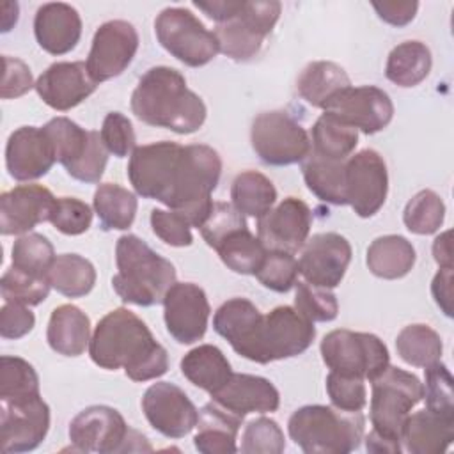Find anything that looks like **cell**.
I'll list each match as a JSON object with an SVG mask.
<instances>
[{
  "label": "cell",
  "mask_w": 454,
  "mask_h": 454,
  "mask_svg": "<svg viewBox=\"0 0 454 454\" xmlns=\"http://www.w3.org/2000/svg\"><path fill=\"white\" fill-rule=\"evenodd\" d=\"M220 176L222 158L204 144L153 142L135 147L128 161V179L137 195L181 213L197 229L209 213Z\"/></svg>",
  "instance_id": "1"
},
{
  "label": "cell",
  "mask_w": 454,
  "mask_h": 454,
  "mask_svg": "<svg viewBox=\"0 0 454 454\" xmlns=\"http://www.w3.org/2000/svg\"><path fill=\"white\" fill-rule=\"evenodd\" d=\"M90 360L106 371L124 369L133 381H149L168 371L167 349L131 310H110L96 325L89 342Z\"/></svg>",
  "instance_id": "2"
},
{
  "label": "cell",
  "mask_w": 454,
  "mask_h": 454,
  "mask_svg": "<svg viewBox=\"0 0 454 454\" xmlns=\"http://www.w3.org/2000/svg\"><path fill=\"white\" fill-rule=\"evenodd\" d=\"M131 112L138 121L190 135L202 128L207 110L199 94L188 89L184 76L168 66L144 73L131 94Z\"/></svg>",
  "instance_id": "3"
},
{
  "label": "cell",
  "mask_w": 454,
  "mask_h": 454,
  "mask_svg": "<svg viewBox=\"0 0 454 454\" xmlns=\"http://www.w3.org/2000/svg\"><path fill=\"white\" fill-rule=\"evenodd\" d=\"M115 264L117 273L112 278V287L126 303L158 305L176 282L174 264L135 234H124L117 239Z\"/></svg>",
  "instance_id": "4"
},
{
  "label": "cell",
  "mask_w": 454,
  "mask_h": 454,
  "mask_svg": "<svg viewBox=\"0 0 454 454\" xmlns=\"http://www.w3.org/2000/svg\"><path fill=\"white\" fill-rule=\"evenodd\" d=\"M362 411H342L335 406L307 404L287 420L291 440L307 454H346L364 440Z\"/></svg>",
  "instance_id": "5"
},
{
  "label": "cell",
  "mask_w": 454,
  "mask_h": 454,
  "mask_svg": "<svg viewBox=\"0 0 454 454\" xmlns=\"http://www.w3.org/2000/svg\"><path fill=\"white\" fill-rule=\"evenodd\" d=\"M316 337V326L294 307L280 305L268 314H261L248 340L238 351L239 356L270 364L293 358L310 348Z\"/></svg>",
  "instance_id": "6"
},
{
  "label": "cell",
  "mask_w": 454,
  "mask_h": 454,
  "mask_svg": "<svg viewBox=\"0 0 454 454\" xmlns=\"http://www.w3.org/2000/svg\"><path fill=\"white\" fill-rule=\"evenodd\" d=\"M69 442L80 452H149L147 438L128 427L124 417L112 406L94 404L69 422Z\"/></svg>",
  "instance_id": "7"
},
{
  "label": "cell",
  "mask_w": 454,
  "mask_h": 454,
  "mask_svg": "<svg viewBox=\"0 0 454 454\" xmlns=\"http://www.w3.org/2000/svg\"><path fill=\"white\" fill-rule=\"evenodd\" d=\"M422 399L424 385L420 380L404 369L388 365L371 381L369 417L372 429L401 442L403 426Z\"/></svg>",
  "instance_id": "8"
},
{
  "label": "cell",
  "mask_w": 454,
  "mask_h": 454,
  "mask_svg": "<svg viewBox=\"0 0 454 454\" xmlns=\"http://www.w3.org/2000/svg\"><path fill=\"white\" fill-rule=\"evenodd\" d=\"M43 129L51 140L57 161L73 179L85 184L99 183L108 161L99 131L83 129L67 117H55Z\"/></svg>",
  "instance_id": "9"
},
{
  "label": "cell",
  "mask_w": 454,
  "mask_h": 454,
  "mask_svg": "<svg viewBox=\"0 0 454 454\" xmlns=\"http://www.w3.org/2000/svg\"><path fill=\"white\" fill-rule=\"evenodd\" d=\"M321 358L333 372L360 376L372 381L390 365L385 342L374 333L332 330L319 344Z\"/></svg>",
  "instance_id": "10"
},
{
  "label": "cell",
  "mask_w": 454,
  "mask_h": 454,
  "mask_svg": "<svg viewBox=\"0 0 454 454\" xmlns=\"http://www.w3.org/2000/svg\"><path fill=\"white\" fill-rule=\"evenodd\" d=\"M158 43L174 59L190 67L209 64L218 53L215 32L184 7H167L154 20Z\"/></svg>",
  "instance_id": "11"
},
{
  "label": "cell",
  "mask_w": 454,
  "mask_h": 454,
  "mask_svg": "<svg viewBox=\"0 0 454 454\" xmlns=\"http://www.w3.org/2000/svg\"><path fill=\"white\" fill-rule=\"evenodd\" d=\"M250 144L259 160L271 167L301 163L312 149L305 128L284 110L259 114L252 121Z\"/></svg>",
  "instance_id": "12"
},
{
  "label": "cell",
  "mask_w": 454,
  "mask_h": 454,
  "mask_svg": "<svg viewBox=\"0 0 454 454\" xmlns=\"http://www.w3.org/2000/svg\"><path fill=\"white\" fill-rule=\"evenodd\" d=\"M282 5L277 0L247 2L227 21L218 23L213 30L218 41L220 53L236 62H247L255 57L264 43V37L278 21Z\"/></svg>",
  "instance_id": "13"
},
{
  "label": "cell",
  "mask_w": 454,
  "mask_h": 454,
  "mask_svg": "<svg viewBox=\"0 0 454 454\" xmlns=\"http://www.w3.org/2000/svg\"><path fill=\"white\" fill-rule=\"evenodd\" d=\"M346 204L360 218L374 216L388 193V172L383 156L374 149H364L346 160Z\"/></svg>",
  "instance_id": "14"
},
{
  "label": "cell",
  "mask_w": 454,
  "mask_h": 454,
  "mask_svg": "<svg viewBox=\"0 0 454 454\" xmlns=\"http://www.w3.org/2000/svg\"><path fill=\"white\" fill-rule=\"evenodd\" d=\"M323 112L332 114L356 131L374 135L385 129L394 117V103L390 96L374 85L346 87L339 90L325 106Z\"/></svg>",
  "instance_id": "15"
},
{
  "label": "cell",
  "mask_w": 454,
  "mask_h": 454,
  "mask_svg": "<svg viewBox=\"0 0 454 454\" xmlns=\"http://www.w3.org/2000/svg\"><path fill=\"white\" fill-rule=\"evenodd\" d=\"M138 50L137 28L124 20H110L98 27L87 57V71L96 83L126 71Z\"/></svg>",
  "instance_id": "16"
},
{
  "label": "cell",
  "mask_w": 454,
  "mask_h": 454,
  "mask_svg": "<svg viewBox=\"0 0 454 454\" xmlns=\"http://www.w3.org/2000/svg\"><path fill=\"white\" fill-rule=\"evenodd\" d=\"M50 429V408L43 397L0 401V450L5 454L37 449Z\"/></svg>",
  "instance_id": "17"
},
{
  "label": "cell",
  "mask_w": 454,
  "mask_h": 454,
  "mask_svg": "<svg viewBox=\"0 0 454 454\" xmlns=\"http://www.w3.org/2000/svg\"><path fill=\"white\" fill-rule=\"evenodd\" d=\"M161 303L167 332L176 342L193 344L204 337L211 307L202 287L193 282H174Z\"/></svg>",
  "instance_id": "18"
},
{
  "label": "cell",
  "mask_w": 454,
  "mask_h": 454,
  "mask_svg": "<svg viewBox=\"0 0 454 454\" xmlns=\"http://www.w3.org/2000/svg\"><path fill=\"white\" fill-rule=\"evenodd\" d=\"M142 411L153 429L174 440L186 436L199 419L186 392L170 381H156L144 392Z\"/></svg>",
  "instance_id": "19"
},
{
  "label": "cell",
  "mask_w": 454,
  "mask_h": 454,
  "mask_svg": "<svg viewBox=\"0 0 454 454\" xmlns=\"http://www.w3.org/2000/svg\"><path fill=\"white\" fill-rule=\"evenodd\" d=\"M349 262V241L337 232H321L305 241L298 261V270L305 282L317 287L333 289L342 282Z\"/></svg>",
  "instance_id": "20"
},
{
  "label": "cell",
  "mask_w": 454,
  "mask_h": 454,
  "mask_svg": "<svg viewBox=\"0 0 454 454\" xmlns=\"http://www.w3.org/2000/svg\"><path fill=\"white\" fill-rule=\"evenodd\" d=\"M310 207L296 197H286L257 222V238L266 250L296 254L309 239Z\"/></svg>",
  "instance_id": "21"
},
{
  "label": "cell",
  "mask_w": 454,
  "mask_h": 454,
  "mask_svg": "<svg viewBox=\"0 0 454 454\" xmlns=\"http://www.w3.org/2000/svg\"><path fill=\"white\" fill-rule=\"evenodd\" d=\"M57 199L43 184H18L0 195V231L4 236L28 234L50 222Z\"/></svg>",
  "instance_id": "22"
},
{
  "label": "cell",
  "mask_w": 454,
  "mask_h": 454,
  "mask_svg": "<svg viewBox=\"0 0 454 454\" xmlns=\"http://www.w3.org/2000/svg\"><path fill=\"white\" fill-rule=\"evenodd\" d=\"M57 161L51 140L37 126H21L9 135L5 167L16 181H34L46 176Z\"/></svg>",
  "instance_id": "23"
},
{
  "label": "cell",
  "mask_w": 454,
  "mask_h": 454,
  "mask_svg": "<svg viewBox=\"0 0 454 454\" xmlns=\"http://www.w3.org/2000/svg\"><path fill=\"white\" fill-rule=\"evenodd\" d=\"M96 87L85 62H55L35 82V92L43 103L59 112L78 106Z\"/></svg>",
  "instance_id": "24"
},
{
  "label": "cell",
  "mask_w": 454,
  "mask_h": 454,
  "mask_svg": "<svg viewBox=\"0 0 454 454\" xmlns=\"http://www.w3.org/2000/svg\"><path fill=\"white\" fill-rule=\"evenodd\" d=\"M211 399L239 419L248 413L277 411L280 404V394L268 378L243 372H232L227 383L211 394Z\"/></svg>",
  "instance_id": "25"
},
{
  "label": "cell",
  "mask_w": 454,
  "mask_h": 454,
  "mask_svg": "<svg viewBox=\"0 0 454 454\" xmlns=\"http://www.w3.org/2000/svg\"><path fill=\"white\" fill-rule=\"evenodd\" d=\"M34 35L50 55H66L76 48L82 37V18L69 4H43L34 18Z\"/></svg>",
  "instance_id": "26"
},
{
  "label": "cell",
  "mask_w": 454,
  "mask_h": 454,
  "mask_svg": "<svg viewBox=\"0 0 454 454\" xmlns=\"http://www.w3.org/2000/svg\"><path fill=\"white\" fill-rule=\"evenodd\" d=\"M454 440V419L427 408L410 413L401 433V443L411 454H440Z\"/></svg>",
  "instance_id": "27"
},
{
  "label": "cell",
  "mask_w": 454,
  "mask_h": 454,
  "mask_svg": "<svg viewBox=\"0 0 454 454\" xmlns=\"http://www.w3.org/2000/svg\"><path fill=\"white\" fill-rule=\"evenodd\" d=\"M243 419L209 403L200 408L193 445L202 454H234L238 452V431Z\"/></svg>",
  "instance_id": "28"
},
{
  "label": "cell",
  "mask_w": 454,
  "mask_h": 454,
  "mask_svg": "<svg viewBox=\"0 0 454 454\" xmlns=\"http://www.w3.org/2000/svg\"><path fill=\"white\" fill-rule=\"evenodd\" d=\"M90 337V319L80 307L64 303L53 309L46 328V340L55 353L80 356L89 348Z\"/></svg>",
  "instance_id": "29"
},
{
  "label": "cell",
  "mask_w": 454,
  "mask_h": 454,
  "mask_svg": "<svg viewBox=\"0 0 454 454\" xmlns=\"http://www.w3.org/2000/svg\"><path fill=\"white\" fill-rule=\"evenodd\" d=\"M369 271L385 280H397L406 277L417 261L411 241L399 234H385L376 238L367 248Z\"/></svg>",
  "instance_id": "30"
},
{
  "label": "cell",
  "mask_w": 454,
  "mask_h": 454,
  "mask_svg": "<svg viewBox=\"0 0 454 454\" xmlns=\"http://www.w3.org/2000/svg\"><path fill=\"white\" fill-rule=\"evenodd\" d=\"M183 376L195 387L213 394L227 383L232 374L231 364L220 348L200 344L181 358Z\"/></svg>",
  "instance_id": "31"
},
{
  "label": "cell",
  "mask_w": 454,
  "mask_h": 454,
  "mask_svg": "<svg viewBox=\"0 0 454 454\" xmlns=\"http://www.w3.org/2000/svg\"><path fill=\"white\" fill-rule=\"evenodd\" d=\"M301 174L307 188L319 200L333 206L346 204V161L330 160L310 151L301 161Z\"/></svg>",
  "instance_id": "32"
},
{
  "label": "cell",
  "mask_w": 454,
  "mask_h": 454,
  "mask_svg": "<svg viewBox=\"0 0 454 454\" xmlns=\"http://www.w3.org/2000/svg\"><path fill=\"white\" fill-rule=\"evenodd\" d=\"M349 85L351 80L346 71L330 60H316L307 64L296 80L298 94L309 105L321 110L339 90Z\"/></svg>",
  "instance_id": "33"
},
{
  "label": "cell",
  "mask_w": 454,
  "mask_h": 454,
  "mask_svg": "<svg viewBox=\"0 0 454 454\" xmlns=\"http://www.w3.org/2000/svg\"><path fill=\"white\" fill-rule=\"evenodd\" d=\"M433 59L429 48L420 41H404L392 48L385 64V76L399 87H415L431 71Z\"/></svg>",
  "instance_id": "34"
},
{
  "label": "cell",
  "mask_w": 454,
  "mask_h": 454,
  "mask_svg": "<svg viewBox=\"0 0 454 454\" xmlns=\"http://www.w3.org/2000/svg\"><path fill=\"white\" fill-rule=\"evenodd\" d=\"M94 213L103 231H126L137 215V197L117 183H103L94 192Z\"/></svg>",
  "instance_id": "35"
},
{
  "label": "cell",
  "mask_w": 454,
  "mask_h": 454,
  "mask_svg": "<svg viewBox=\"0 0 454 454\" xmlns=\"http://www.w3.org/2000/svg\"><path fill=\"white\" fill-rule=\"evenodd\" d=\"M232 206L245 216L261 218L277 202V190L273 183L257 170L239 172L231 184Z\"/></svg>",
  "instance_id": "36"
},
{
  "label": "cell",
  "mask_w": 454,
  "mask_h": 454,
  "mask_svg": "<svg viewBox=\"0 0 454 454\" xmlns=\"http://www.w3.org/2000/svg\"><path fill=\"white\" fill-rule=\"evenodd\" d=\"M310 144L312 153L330 160L346 161L358 144V131L332 114L323 112L312 126Z\"/></svg>",
  "instance_id": "37"
},
{
  "label": "cell",
  "mask_w": 454,
  "mask_h": 454,
  "mask_svg": "<svg viewBox=\"0 0 454 454\" xmlns=\"http://www.w3.org/2000/svg\"><path fill=\"white\" fill-rule=\"evenodd\" d=\"M48 280L62 296L82 298L92 291L96 270L89 259L78 254H60L48 270Z\"/></svg>",
  "instance_id": "38"
},
{
  "label": "cell",
  "mask_w": 454,
  "mask_h": 454,
  "mask_svg": "<svg viewBox=\"0 0 454 454\" xmlns=\"http://www.w3.org/2000/svg\"><path fill=\"white\" fill-rule=\"evenodd\" d=\"M259 317L261 312L250 300L231 298L223 301L215 312L213 328L238 353L241 346L248 340Z\"/></svg>",
  "instance_id": "39"
},
{
  "label": "cell",
  "mask_w": 454,
  "mask_h": 454,
  "mask_svg": "<svg viewBox=\"0 0 454 454\" xmlns=\"http://www.w3.org/2000/svg\"><path fill=\"white\" fill-rule=\"evenodd\" d=\"M395 349L403 362L411 367H427L442 358L443 344L431 326L413 323L404 326L395 337Z\"/></svg>",
  "instance_id": "40"
},
{
  "label": "cell",
  "mask_w": 454,
  "mask_h": 454,
  "mask_svg": "<svg viewBox=\"0 0 454 454\" xmlns=\"http://www.w3.org/2000/svg\"><path fill=\"white\" fill-rule=\"evenodd\" d=\"M222 262L234 273L255 275L259 270L266 248L257 236H254L248 227L231 232L216 248Z\"/></svg>",
  "instance_id": "41"
},
{
  "label": "cell",
  "mask_w": 454,
  "mask_h": 454,
  "mask_svg": "<svg viewBox=\"0 0 454 454\" xmlns=\"http://www.w3.org/2000/svg\"><path fill=\"white\" fill-rule=\"evenodd\" d=\"M39 395V376L32 364L4 355L0 358V401H27Z\"/></svg>",
  "instance_id": "42"
},
{
  "label": "cell",
  "mask_w": 454,
  "mask_h": 454,
  "mask_svg": "<svg viewBox=\"0 0 454 454\" xmlns=\"http://www.w3.org/2000/svg\"><path fill=\"white\" fill-rule=\"evenodd\" d=\"M445 220V204L442 197L433 190H420L415 193L404 211L403 222L406 229L419 236L434 234Z\"/></svg>",
  "instance_id": "43"
},
{
  "label": "cell",
  "mask_w": 454,
  "mask_h": 454,
  "mask_svg": "<svg viewBox=\"0 0 454 454\" xmlns=\"http://www.w3.org/2000/svg\"><path fill=\"white\" fill-rule=\"evenodd\" d=\"M55 248L51 241L37 232L20 236L12 243V268L35 277H48V270L55 261Z\"/></svg>",
  "instance_id": "44"
},
{
  "label": "cell",
  "mask_w": 454,
  "mask_h": 454,
  "mask_svg": "<svg viewBox=\"0 0 454 454\" xmlns=\"http://www.w3.org/2000/svg\"><path fill=\"white\" fill-rule=\"evenodd\" d=\"M48 277H35L16 268H9L0 280V293L5 301L23 303L27 307L39 305L50 294Z\"/></svg>",
  "instance_id": "45"
},
{
  "label": "cell",
  "mask_w": 454,
  "mask_h": 454,
  "mask_svg": "<svg viewBox=\"0 0 454 454\" xmlns=\"http://www.w3.org/2000/svg\"><path fill=\"white\" fill-rule=\"evenodd\" d=\"M298 261L294 254L268 250L259 270L255 271V278L275 293H287L296 286L298 278Z\"/></svg>",
  "instance_id": "46"
},
{
  "label": "cell",
  "mask_w": 454,
  "mask_h": 454,
  "mask_svg": "<svg viewBox=\"0 0 454 454\" xmlns=\"http://www.w3.org/2000/svg\"><path fill=\"white\" fill-rule=\"evenodd\" d=\"M294 309L312 323L333 321L339 314V301L330 289L312 286L309 282H296Z\"/></svg>",
  "instance_id": "47"
},
{
  "label": "cell",
  "mask_w": 454,
  "mask_h": 454,
  "mask_svg": "<svg viewBox=\"0 0 454 454\" xmlns=\"http://www.w3.org/2000/svg\"><path fill=\"white\" fill-rule=\"evenodd\" d=\"M424 399L426 408L443 417L454 419V394L452 376L445 364L440 360L424 367Z\"/></svg>",
  "instance_id": "48"
},
{
  "label": "cell",
  "mask_w": 454,
  "mask_h": 454,
  "mask_svg": "<svg viewBox=\"0 0 454 454\" xmlns=\"http://www.w3.org/2000/svg\"><path fill=\"white\" fill-rule=\"evenodd\" d=\"M286 449V438L280 426L268 417L250 420L241 433L238 450L245 454H280Z\"/></svg>",
  "instance_id": "49"
},
{
  "label": "cell",
  "mask_w": 454,
  "mask_h": 454,
  "mask_svg": "<svg viewBox=\"0 0 454 454\" xmlns=\"http://www.w3.org/2000/svg\"><path fill=\"white\" fill-rule=\"evenodd\" d=\"M243 227H247V220L232 204L213 202L199 231L204 241L211 248H216L231 232Z\"/></svg>",
  "instance_id": "50"
},
{
  "label": "cell",
  "mask_w": 454,
  "mask_h": 454,
  "mask_svg": "<svg viewBox=\"0 0 454 454\" xmlns=\"http://www.w3.org/2000/svg\"><path fill=\"white\" fill-rule=\"evenodd\" d=\"M326 394L332 406L342 411H362L367 404L365 380L330 371L326 376Z\"/></svg>",
  "instance_id": "51"
},
{
  "label": "cell",
  "mask_w": 454,
  "mask_h": 454,
  "mask_svg": "<svg viewBox=\"0 0 454 454\" xmlns=\"http://www.w3.org/2000/svg\"><path fill=\"white\" fill-rule=\"evenodd\" d=\"M51 225L66 236H80L92 223V209L76 197H59L50 216Z\"/></svg>",
  "instance_id": "52"
},
{
  "label": "cell",
  "mask_w": 454,
  "mask_h": 454,
  "mask_svg": "<svg viewBox=\"0 0 454 454\" xmlns=\"http://www.w3.org/2000/svg\"><path fill=\"white\" fill-rule=\"evenodd\" d=\"M101 140L110 154L115 158L131 156L137 147V137L131 121L121 112H110L101 124Z\"/></svg>",
  "instance_id": "53"
},
{
  "label": "cell",
  "mask_w": 454,
  "mask_h": 454,
  "mask_svg": "<svg viewBox=\"0 0 454 454\" xmlns=\"http://www.w3.org/2000/svg\"><path fill=\"white\" fill-rule=\"evenodd\" d=\"M153 232L170 247H190L193 243L192 223L177 211L153 209L151 211Z\"/></svg>",
  "instance_id": "54"
},
{
  "label": "cell",
  "mask_w": 454,
  "mask_h": 454,
  "mask_svg": "<svg viewBox=\"0 0 454 454\" xmlns=\"http://www.w3.org/2000/svg\"><path fill=\"white\" fill-rule=\"evenodd\" d=\"M2 62H4V78H2V89H0L2 99L20 98L27 94L32 87H35L32 71L23 60L4 55Z\"/></svg>",
  "instance_id": "55"
},
{
  "label": "cell",
  "mask_w": 454,
  "mask_h": 454,
  "mask_svg": "<svg viewBox=\"0 0 454 454\" xmlns=\"http://www.w3.org/2000/svg\"><path fill=\"white\" fill-rule=\"evenodd\" d=\"M35 325V316L34 312L16 301H5L4 307L0 309V335L4 339H21L28 332H32Z\"/></svg>",
  "instance_id": "56"
},
{
  "label": "cell",
  "mask_w": 454,
  "mask_h": 454,
  "mask_svg": "<svg viewBox=\"0 0 454 454\" xmlns=\"http://www.w3.org/2000/svg\"><path fill=\"white\" fill-rule=\"evenodd\" d=\"M374 11L378 12L380 20L392 27H404L413 21L419 2L415 0H395V2H372Z\"/></svg>",
  "instance_id": "57"
},
{
  "label": "cell",
  "mask_w": 454,
  "mask_h": 454,
  "mask_svg": "<svg viewBox=\"0 0 454 454\" xmlns=\"http://www.w3.org/2000/svg\"><path fill=\"white\" fill-rule=\"evenodd\" d=\"M431 294L447 317H452V268H440L431 282Z\"/></svg>",
  "instance_id": "58"
},
{
  "label": "cell",
  "mask_w": 454,
  "mask_h": 454,
  "mask_svg": "<svg viewBox=\"0 0 454 454\" xmlns=\"http://www.w3.org/2000/svg\"><path fill=\"white\" fill-rule=\"evenodd\" d=\"M243 0H211V2H193L197 9L206 12L211 20L218 23H223L231 20L241 7Z\"/></svg>",
  "instance_id": "59"
},
{
  "label": "cell",
  "mask_w": 454,
  "mask_h": 454,
  "mask_svg": "<svg viewBox=\"0 0 454 454\" xmlns=\"http://www.w3.org/2000/svg\"><path fill=\"white\" fill-rule=\"evenodd\" d=\"M365 449L374 454H399L401 442L383 436V434L376 433L374 429H371V433L365 436Z\"/></svg>",
  "instance_id": "60"
},
{
  "label": "cell",
  "mask_w": 454,
  "mask_h": 454,
  "mask_svg": "<svg viewBox=\"0 0 454 454\" xmlns=\"http://www.w3.org/2000/svg\"><path fill=\"white\" fill-rule=\"evenodd\" d=\"M450 231L442 232L433 241V257L440 268H452V243H450Z\"/></svg>",
  "instance_id": "61"
},
{
  "label": "cell",
  "mask_w": 454,
  "mask_h": 454,
  "mask_svg": "<svg viewBox=\"0 0 454 454\" xmlns=\"http://www.w3.org/2000/svg\"><path fill=\"white\" fill-rule=\"evenodd\" d=\"M0 11H2V16H0L2 32H9L16 25V21H18L20 7H18L16 2H2Z\"/></svg>",
  "instance_id": "62"
}]
</instances>
